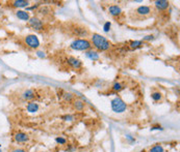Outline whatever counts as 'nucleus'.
Instances as JSON below:
<instances>
[{
  "instance_id": "obj_12",
  "label": "nucleus",
  "mask_w": 180,
  "mask_h": 152,
  "mask_svg": "<svg viewBox=\"0 0 180 152\" xmlns=\"http://www.w3.org/2000/svg\"><path fill=\"white\" fill-rule=\"evenodd\" d=\"M28 4H29V2L25 1V0H15L12 2V5L14 8H26V6H28Z\"/></svg>"
},
{
  "instance_id": "obj_26",
  "label": "nucleus",
  "mask_w": 180,
  "mask_h": 152,
  "mask_svg": "<svg viewBox=\"0 0 180 152\" xmlns=\"http://www.w3.org/2000/svg\"><path fill=\"white\" fill-rule=\"evenodd\" d=\"M37 56L40 57V58H45V53L44 52L39 51V52H37Z\"/></svg>"
},
{
  "instance_id": "obj_14",
  "label": "nucleus",
  "mask_w": 180,
  "mask_h": 152,
  "mask_svg": "<svg viewBox=\"0 0 180 152\" xmlns=\"http://www.w3.org/2000/svg\"><path fill=\"white\" fill-rule=\"evenodd\" d=\"M27 111L29 113H35L39 111V103H37L35 101H30L27 105Z\"/></svg>"
},
{
  "instance_id": "obj_16",
  "label": "nucleus",
  "mask_w": 180,
  "mask_h": 152,
  "mask_svg": "<svg viewBox=\"0 0 180 152\" xmlns=\"http://www.w3.org/2000/svg\"><path fill=\"white\" fill-rule=\"evenodd\" d=\"M143 46V40H136V42H130L129 44V47L131 49H138V48H141Z\"/></svg>"
},
{
  "instance_id": "obj_28",
  "label": "nucleus",
  "mask_w": 180,
  "mask_h": 152,
  "mask_svg": "<svg viewBox=\"0 0 180 152\" xmlns=\"http://www.w3.org/2000/svg\"><path fill=\"white\" fill-rule=\"evenodd\" d=\"M151 39H153V35H147L144 37L143 40H151Z\"/></svg>"
},
{
  "instance_id": "obj_25",
  "label": "nucleus",
  "mask_w": 180,
  "mask_h": 152,
  "mask_svg": "<svg viewBox=\"0 0 180 152\" xmlns=\"http://www.w3.org/2000/svg\"><path fill=\"white\" fill-rule=\"evenodd\" d=\"M56 142L59 144H66V140L64 138H56Z\"/></svg>"
},
{
  "instance_id": "obj_2",
  "label": "nucleus",
  "mask_w": 180,
  "mask_h": 152,
  "mask_svg": "<svg viewBox=\"0 0 180 152\" xmlns=\"http://www.w3.org/2000/svg\"><path fill=\"white\" fill-rule=\"evenodd\" d=\"M92 45L88 39H76L71 44V49L77 51H86L91 49Z\"/></svg>"
},
{
  "instance_id": "obj_23",
  "label": "nucleus",
  "mask_w": 180,
  "mask_h": 152,
  "mask_svg": "<svg viewBox=\"0 0 180 152\" xmlns=\"http://www.w3.org/2000/svg\"><path fill=\"white\" fill-rule=\"evenodd\" d=\"M47 12H50V8H46V6H44L43 8H41V10H40V12H41L42 15H45V14H47Z\"/></svg>"
},
{
  "instance_id": "obj_10",
  "label": "nucleus",
  "mask_w": 180,
  "mask_h": 152,
  "mask_svg": "<svg viewBox=\"0 0 180 152\" xmlns=\"http://www.w3.org/2000/svg\"><path fill=\"white\" fill-rule=\"evenodd\" d=\"M155 6L158 10H167L169 8V1H165V0H157L155 1Z\"/></svg>"
},
{
  "instance_id": "obj_17",
  "label": "nucleus",
  "mask_w": 180,
  "mask_h": 152,
  "mask_svg": "<svg viewBox=\"0 0 180 152\" xmlns=\"http://www.w3.org/2000/svg\"><path fill=\"white\" fill-rule=\"evenodd\" d=\"M75 33H76V35H78V36H86V35L89 34V32H88V30L85 29V28H80V29H76L75 30Z\"/></svg>"
},
{
  "instance_id": "obj_6",
  "label": "nucleus",
  "mask_w": 180,
  "mask_h": 152,
  "mask_svg": "<svg viewBox=\"0 0 180 152\" xmlns=\"http://www.w3.org/2000/svg\"><path fill=\"white\" fill-rule=\"evenodd\" d=\"M28 140H29V137L22 131H19L15 135V141L17 143H26Z\"/></svg>"
},
{
  "instance_id": "obj_22",
  "label": "nucleus",
  "mask_w": 180,
  "mask_h": 152,
  "mask_svg": "<svg viewBox=\"0 0 180 152\" xmlns=\"http://www.w3.org/2000/svg\"><path fill=\"white\" fill-rule=\"evenodd\" d=\"M111 22H106L105 24H104V26H103V30H104L105 32H108V31H109V28H111Z\"/></svg>"
},
{
  "instance_id": "obj_29",
  "label": "nucleus",
  "mask_w": 180,
  "mask_h": 152,
  "mask_svg": "<svg viewBox=\"0 0 180 152\" xmlns=\"http://www.w3.org/2000/svg\"><path fill=\"white\" fill-rule=\"evenodd\" d=\"M64 119H66V120H68V121H71L73 118L71 117V116H65V117H63Z\"/></svg>"
},
{
  "instance_id": "obj_4",
  "label": "nucleus",
  "mask_w": 180,
  "mask_h": 152,
  "mask_svg": "<svg viewBox=\"0 0 180 152\" xmlns=\"http://www.w3.org/2000/svg\"><path fill=\"white\" fill-rule=\"evenodd\" d=\"M25 42H26V45H27L28 47L32 48V49H37L40 46L39 38H38V36L35 34L27 35V36L25 37Z\"/></svg>"
},
{
  "instance_id": "obj_8",
  "label": "nucleus",
  "mask_w": 180,
  "mask_h": 152,
  "mask_svg": "<svg viewBox=\"0 0 180 152\" xmlns=\"http://www.w3.org/2000/svg\"><path fill=\"white\" fill-rule=\"evenodd\" d=\"M108 12L111 14V16L117 17V16L121 15L122 10H121L120 6H118V5H111V6L108 8Z\"/></svg>"
},
{
  "instance_id": "obj_13",
  "label": "nucleus",
  "mask_w": 180,
  "mask_h": 152,
  "mask_svg": "<svg viewBox=\"0 0 180 152\" xmlns=\"http://www.w3.org/2000/svg\"><path fill=\"white\" fill-rule=\"evenodd\" d=\"M35 91L33 90H30V89H28V90L24 91L22 94V97L24 98V99H26V101H31V99H33L35 98Z\"/></svg>"
},
{
  "instance_id": "obj_1",
  "label": "nucleus",
  "mask_w": 180,
  "mask_h": 152,
  "mask_svg": "<svg viewBox=\"0 0 180 152\" xmlns=\"http://www.w3.org/2000/svg\"><path fill=\"white\" fill-rule=\"evenodd\" d=\"M92 42L95 46V48L98 49L99 51H107L111 47V42L104 36L98 34V33H94L92 35Z\"/></svg>"
},
{
  "instance_id": "obj_7",
  "label": "nucleus",
  "mask_w": 180,
  "mask_h": 152,
  "mask_svg": "<svg viewBox=\"0 0 180 152\" xmlns=\"http://www.w3.org/2000/svg\"><path fill=\"white\" fill-rule=\"evenodd\" d=\"M67 62L73 68H80L81 67V61L78 60V59L74 58V57H69V58L67 59Z\"/></svg>"
},
{
  "instance_id": "obj_21",
  "label": "nucleus",
  "mask_w": 180,
  "mask_h": 152,
  "mask_svg": "<svg viewBox=\"0 0 180 152\" xmlns=\"http://www.w3.org/2000/svg\"><path fill=\"white\" fill-rule=\"evenodd\" d=\"M122 89H123V86L121 83H115L113 85V90L114 91H121Z\"/></svg>"
},
{
  "instance_id": "obj_19",
  "label": "nucleus",
  "mask_w": 180,
  "mask_h": 152,
  "mask_svg": "<svg viewBox=\"0 0 180 152\" xmlns=\"http://www.w3.org/2000/svg\"><path fill=\"white\" fill-rule=\"evenodd\" d=\"M150 152H163V148L161 145L156 144L155 146H153L150 149Z\"/></svg>"
},
{
  "instance_id": "obj_3",
  "label": "nucleus",
  "mask_w": 180,
  "mask_h": 152,
  "mask_svg": "<svg viewBox=\"0 0 180 152\" xmlns=\"http://www.w3.org/2000/svg\"><path fill=\"white\" fill-rule=\"evenodd\" d=\"M127 108V105L121 97H115L111 101V109L116 113H123Z\"/></svg>"
},
{
  "instance_id": "obj_27",
  "label": "nucleus",
  "mask_w": 180,
  "mask_h": 152,
  "mask_svg": "<svg viewBox=\"0 0 180 152\" xmlns=\"http://www.w3.org/2000/svg\"><path fill=\"white\" fill-rule=\"evenodd\" d=\"M10 152H27V151L24 149H21V148H16V149H13Z\"/></svg>"
},
{
  "instance_id": "obj_5",
  "label": "nucleus",
  "mask_w": 180,
  "mask_h": 152,
  "mask_svg": "<svg viewBox=\"0 0 180 152\" xmlns=\"http://www.w3.org/2000/svg\"><path fill=\"white\" fill-rule=\"evenodd\" d=\"M29 26L35 30H41L43 28V22L39 18L32 17L29 19Z\"/></svg>"
},
{
  "instance_id": "obj_18",
  "label": "nucleus",
  "mask_w": 180,
  "mask_h": 152,
  "mask_svg": "<svg viewBox=\"0 0 180 152\" xmlns=\"http://www.w3.org/2000/svg\"><path fill=\"white\" fill-rule=\"evenodd\" d=\"M74 108L76 109L77 111H82L84 108V103H82L81 101H76L74 103Z\"/></svg>"
},
{
  "instance_id": "obj_24",
  "label": "nucleus",
  "mask_w": 180,
  "mask_h": 152,
  "mask_svg": "<svg viewBox=\"0 0 180 152\" xmlns=\"http://www.w3.org/2000/svg\"><path fill=\"white\" fill-rule=\"evenodd\" d=\"M65 98H66L67 101H71L72 98H73V94H71V93H65Z\"/></svg>"
},
{
  "instance_id": "obj_20",
  "label": "nucleus",
  "mask_w": 180,
  "mask_h": 152,
  "mask_svg": "<svg viewBox=\"0 0 180 152\" xmlns=\"http://www.w3.org/2000/svg\"><path fill=\"white\" fill-rule=\"evenodd\" d=\"M151 98H152L154 101H158L161 99V92H153L151 94Z\"/></svg>"
},
{
  "instance_id": "obj_9",
  "label": "nucleus",
  "mask_w": 180,
  "mask_h": 152,
  "mask_svg": "<svg viewBox=\"0 0 180 152\" xmlns=\"http://www.w3.org/2000/svg\"><path fill=\"white\" fill-rule=\"evenodd\" d=\"M136 12H138V15L147 16V15H149V14L151 12V8H150V6H147V5H142V6L138 8V10H136Z\"/></svg>"
},
{
  "instance_id": "obj_15",
  "label": "nucleus",
  "mask_w": 180,
  "mask_h": 152,
  "mask_svg": "<svg viewBox=\"0 0 180 152\" xmlns=\"http://www.w3.org/2000/svg\"><path fill=\"white\" fill-rule=\"evenodd\" d=\"M86 56L89 57L90 59H92V60H98L99 59V54L97 53L96 51H89L86 52Z\"/></svg>"
},
{
  "instance_id": "obj_11",
  "label": "nucleus",
  "mask_w": 180,
  "mask_h": 152,
  "mask_svg": "<svg viewBox=\"0 0 180 152\" xmlns=\"http://www.w3.org/2000/svg\"><path fill=\"white\" fill-rule=\"evenodd\" d=\"M16 16L18 17V19L22 20V21H28L30 19L29 14L27 12H25V10H18Z\"/></svg>"
}]
</instances>
